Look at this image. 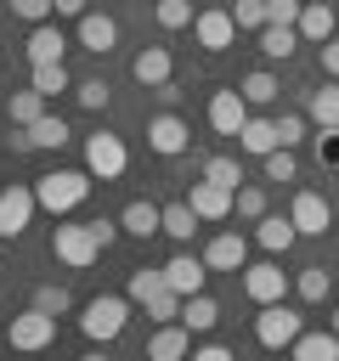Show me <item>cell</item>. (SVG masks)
<instances>
[{
    "instance_id": "cell-24",
    "label": "cell",
    "mask_w": 339,
    "mask_h": 361,
    "mask_svg": "<svg viewBox=\"0 0 339 361\" xmlns=\"http://www.w3.org/2000/svg\"><path fill=\"white\" fill-rule=\"evenodd\" d=\"M294 361H339V333H299L288 344Z\"/></svg>"
},
{
    "instance_id": "cell-28",
    "label": "cell",
    "mask_w": 339,
    "mask_h": 361,
    "mask_svg": "<svg viewBox=\"0 0 339 361\" xmlns=\"http://www.w3.org/2000/svg\"><path fill=\"white\" fill-rule=\"evenodd\" d=\"M294 45H299V28H282V23H266V28H260V51H266L271 62L294 56Z\"/></svg>"
},
{
    "instance_id": "cell-5",
    "label": "cell",
    "mask_w": 339,
    "mask_h": 361,
    "mask_svg": "<svg viewBox=\"0 0 339 361\" xmlns=\"http://www.w3.org/2000/svg\"><path fill=\"white\" fill-rule=\"evenodd\" d=\"M299 333H305V316H299V310H288L282 299L260 305V316H254V338H260L266 350H288Z\"/></svg>"
},
{
    "instance_id": "cell-48",
    "label": "cell",
    "mask_w": 339,
    "mask_h": 361,
    "mask_svg": "<svg viewBox=\"0 0 339 361\" xmlns=\"http://www.w3.org/2000/svg\"><path fill=\"white\" fill-rule=\"evenodd\" d=\"M322 73H328V79H339V34H333V39H322Z\"/></svg>"
},
{
    "instance_id": "cell-41",
    "label": "cell",
    "mask_w": 339,
    "mask_h": 361,
    "mask_svg": "<svg viewBox=\"0 0 339 361\" xmlns=\"http://www.w3.org/2000/svg\"><path fill=\"white\" fill-rule=\"evenodd\" d=\"M34 305H40V310H51V316H62L73 299H68V288H62V282H40V288H34Z\"/></svg>"
},
{
    "instance_id": "cell-49",
    "label": "cell",
    "mask_w": 339,
    "mask_h": 361,
    "mask_svg": "<svg viewBox=\"0 0 339 361\" xmlns=\"http://www.w3.org/2000/svg\"><path fill=\"white\" fill-rule=\"evenodd\" d=\"M90 226H96V237H102V248H113V237H119V231H124V226H119V220H90Z\"/></svg>"
},
{
    "instance_id": "cell-25",
    "label": "cell",
    "mask_w": 339,
    "mask_h": 361,
    "mask_svg": "<svg viewBox=\"0 0 339 361\" xmlns=\"http://www.w3.org/2000/svg\"><path fill=\"white\" fill-rule=\"evenodd\" d=\"M181 322H186L192 333H209V327L220 322V305H215L209 293H186V299H181Z\"/></svg>"
},
{
    "instance_id": "cell-30",
    "label": "cell",
    "mask_w": 339,
    "mask_h": 361,
    "mask_svg": "<svg viewBox=\"0 0 339 361\" xmlns=\"http://www.w3.org/2000/svg\"><path fill=\"white\" fill-rule=\"evenodd\" d=\"M328 282H333L328 265H305V271L294 276V293H299L305 305H322V299H328Z\"/></svg>"
},
{
    "instance_id": "cell-39",
    "label": "cell",
    "mask_w": 339,
    "mask_h": 361,
    "mask_svg": "<svg viewBox=\"0 0 339 361\" xmlns=\"http://www.w3.org/2000/svg\"><path fill=\"white\" fill-rule=\"evenodd\" d=\"M107 96H113V90H107V79H79V85H73V102H79V107H90V113H102V107H107Z\"/></svg>"
},
{
    "instance_id": "cell-4",
    "label": "cell",
    "mask_w": 339,
    "mask_h": 361,
    "mask_svg": "<svg viewBox=\"0 0 339 361\" xmlns=\"http://www.w3.org/2000/svg\"><path fill=\"white\" fill-rule=\"evenodd\" d=\"M85 169H90L96 180H119V175L130 169V147H124V135H113V130L85 135Z\"/></svg>"
},
{
    "instance_id": "cell-23",
    "label": "cell",
    "mask_w": 339,
    "mask_h": 361,
    "mask_svg": "<svg viewBox=\"0 0 339 361\" xmlns=\"http://www.w3.org/2000/svg\"><path fill=\"white\" fill-rule=\"evenodd\" d=\"M62 51H68V34H62L56 23H34V34H28V62H62Z\"/></svg>"
},
{
    "instance_id": "cell-33",
    "label": "cell",
    "mask_w": 339,
    "mask_h": 361,
    "mask_svg": "<svg viewBox=\"0 0 339 361\" xmlns=\"http://www.w3.org/2000/svg\"><path fill=\"white\" fill-rule=\"evenodd\" d=\"M40 113H45V96H40V90H34V85H28V90H17V96H11V124H23V130H28V124H34V118H40Z\"/></svg>"
},
{
    "instance_id": "cell-13",
    "label": "cell",
    "mask_w": 339,
    "mask_h": 361,
    "mask_svg": "<svg viewBox=\"0 0 339 361\" xmlns=\"http://www.w3.org/2000/svg\"><path fill=\"white\" fill-rule=\"evenodd\" d=\"M203 265L209 271H243L249 265V237L243 231H215L209 248H203Z\"/></svg>"
},
{
    "instance_id": "cell-32",
    "label": "cell",
    "mask_w": 339,
    "mask_h": 361,
    "mask_svg": "<svg viewBox=\"0 0 339 361\" xmlns=\"http://www.w3.org/2000/svg\"><path fill=\"white\" fill-rule=\"evenodd\" d=\"M305 113H311L316 124H339V79H333V85H322V90H311Z\"/></svg>"
},
{
    "instance_id": "cell-35",
    "label": "cell",
    "mask_w": 339,
    "mask_h": 361,
    "mask_svg": "<svg viewBox=\"0 0 339 361\" xmlns=\"http://www.w3.org/2000/svg\"><path fill=\"white\" fill-rule=\"evenodd\" d=\"M232 214H237V220H260V214H266V186H237Z\"/></svg>"
},
{
    "instance_id": "cell-12",
    "label": "cell",
    "mask_w": 339,
    "mask_h": 361,
    "mask_svg": "<svg viewBox=\"0 0 339 361\" xmlns=\"http://www.w3.org/2000/svg\"><path fill=\"white\" fill-rule=\"evenodd\" d=\"M232 197H237V186H220V180H192V192H186V203L198 209V220H226L232 214Z\"/></svg>"
},
{
    "instance_id": "cell-51",
    "label": "cell",
    "mask_w": 339,
    "mask_h": 361,
    "mask_svg": "<svg viewBox=\"0 0 339 361\" xmlns=\"http://www.w3.org/2000/svg\"><path fill=\"white\" fill-rule=\"evenodd\" d=\"M158 102H164V107H175V102H181V85H175V79H170V85H158Z\"/></svg>"
},
{
    "instance_id": "cell-34",
    "label": "cell",
    "mask_w": 339,
    "mask_h": 361,
    "mask_svg": "<svg viewBox=\"0 0 339 361\" xmlns=\"http://www.w3.org/2000/svg\"><path fill=\"white\" fill-rule=\"evenodd\" d=\"M203 175L220 180V186H237V180H243V164H237L232 152H215V158H203Z\"/></svg>"
},
{
    "instance_id": "cell-29",
    "label": "cell",
    "mask_w": 339,
    "mask_h": 361,
    "mask_svg": "<svg viewBox=\"0 0 339 361\" xmlns=\"http://www.w3.org/2000/svg\"><path fill=\"white\" fill-rule=\"evenodd\" d=\"M34 90H40V96H62V90H73L68 62H34Z\"/></svg>"
},
{
    "instance_id": "cell-18",
    "label": "cell",
    "mask_w": 339,
    "mask_h": 361,
    "mask_svg": "<svg viewBox=\"0 0 339 361\" xmlns=\"http://www.w3.org/2000/svg\"><path fill=\"white\" fill-rule=\"evenodd\" d=\"M181 355H192V327L186 322H164L147 338V361H181Z\"/></svg>"
},
{
    "instance_id": "cell-40",
    "label": "cell",
    "mask_w": 339,
    "mask_h": 361,
    "mask_svg": "<svg viewBox=\"0 0 339 361\" xmlns=\"http://www.w3.org/2000/svg\"><path fill=\"white\" fill-rule=\"evenodd\" d=\"M260 164H266V180H294V175H299V164H294V147H277V152H266Z\"/></svg>"
},
{
    "instance_id": "cell-31",
    "label": "cell",
    "mask_w": 339,
    "mask_h": 361,
    "mask_svg": "<svg viewBox=\"0 0 339 361\" xmlns=\"http://www.w3.org/2000/svg\"><path fill=\"white\" fill-rule=\"evenodd\" d=\"M17 130H23V124H17ZM28 141H34V147H62V141H68V124H62L56 113H40V118L28 124Z\"/></svg>"
},
{
    "instance_id": "cell-36",
    "label": "cell",
    "mask_w": 339,
    "mask_h": 361,
    "mask_svg": "<svg viewBox=\"0 0 339 361\" xmlns=\"http://www.w3.org/2000/svg\"><path fill=\"white\" fill-rule=\"evenodd\" d=\"M158 288H164V265H158V271H147V265H141V271H130V288H124V293H130L136 305H147Z\"/></svg>"
},
{
    "instance_id": "cell-3",
    "label": "cell",
    "mask_w": 339,
    "mask_h": 361,
    "mask_svg": "<svg viewBox=\"0 0 339 361\" xmlns=\"http://www.w3.org/2000/svg\"><path fill=\"white\" fill-rule=\"evenodd\" d=\"M51 254H56L62 265L85 271V265H96V259H102V237H96V226H90V220H79V226H56V231H51Z\"/></svg>"
},
{
    "instance_id": "cell-42",
    "label": "cell",
    "mask_w": 339,
    "mask_h": 361,
    "mask_svg": "<svg viewBox=\"0 0 339 361\" xmlns=\"http://www.w3.org/2000/svg\"><path fill=\"white\" fill-rule=\"evenodd\" d=\"M232 17H237V34L243 28H266V0H237Z\"/></svg>"
},
{
    "instance_id": "cell-26",
    "label": "cell",
    "mask_w": 339,
    "mask_h": 361,
    "mask_svg": "<svg viewBox=\"0 0 339 361\" xmlns=\"http://www.w3.org/2000/svg\"><path fill=\"white\" fill-rule=\"evenodd\" d=\"M237 90H243V102H249V107H271V102L282 96V85H277L266 68H260V73H243V79H237Z\"/></svg>"
},
{
    "instance_id": "cell-2",
    "label": "cell",
    "mask_w": 339,
    "mask_h": 361,
    "mask_svg": "<svg viewBox=\"0 0 339 361\" xmlns=\"http://www.w3.org/2000/svg\"><path fill=\"white\" fill-rule=\"evenodd\" d=\"M124 322H130V293L119 299V293H96L90 305H85V316H79V333L90 338V344H113L119 333H124Z\"/></svg>"
},
{
    "instance_id": "cell-43",
    "label": "cell",
    "mask_w": 339,
    "mask_h": 361,
    "mask_svg": "<svg viewBox=\"0 0 339 361\" xmlns=\"http://www.w3.org/2000/svg\"><path fill=\"white\" fill-rule=\"evenodd\" d=\"M277 141H282V147H299V141H305V118H299V113H277Z\"/></svg>"
},
{
    "instance_id": "cell-50",
    "label": "cell",
    "mask_w": 339,
    "mask_h": 361,
    "mask_svg": "<svg viewBox=\"0 0 339 361\" xmlns=\"http://www.w3.org/2000/svg\"><path fill=\"white\" fill-rule=\"evenodd\" d=\"M51 6H56V17H73V23H79V17H85V11H90V6H85V0H51Z\"/></svg>"
},
{
    "instance_id": "cell-9",
    "label": "cell",
    "mask_w": 339,
    "mask_h": 361,
    "mask_svg": "<svg viewBox=\"0 0 339 361\" xmlns=\"http://www.w3.org/2000/svg\"><path fill=\"white\" fill-rule=\"evenodd\" d=\"M192 34H198V45H203V51H226V45L237 39V17H232L226 6H209V11H198V17H192Z\"/></svg>"
},
{
    "instance_id": "cell-21",
    "label": "cell",
    "mask_w": 339,
    "mask_h": 361,
    "mask_svg": "<svg viewBox=\"0 0 339 361\" xmlns=\"http://www.w3.org/2000/svg\"><path fill=\"white\" fill-rule=\"evenodd\" d=\"M203 276H209V265L198 259V254H175L170 265H164V282L186 299V293H203Z\"/></svg>"
},
{
    "instance_id": "cell-19",
    "label": "cell",
    "mask_w": 339,
    "mask_h": 361,
    "mask_svg": "<svg viewBox=\"0 0 339 361\" xmlns=\"http://www.w3.org/2000/svg\"><path fill=\"white\" fill-rule=\"evenodd\" d=\"M79 45L96 51V56H107V51L119 45V23H113L107 11H85V17H79Z\"/></svg>"
},
{
    "instance_id": "cell-45",
    "label": "cell",
    "mask_w": 339,
    "mask_h": 361,
    "mask_svg": "<svg viewBox=\"0 0 339 361\" xmlns=\"http://www.w3.org/2000/svg\"><path fill=\"white\" fill-rule=\"evenodd\" d=\"M11 11H17L23 23H51L56 6H51V0H11Z\"/></svg>"
},
{
    "instance_id": "cell-17",
    "label": "cell",
    "mask_w": 339,
    "mask_h": 361,
    "mask_svg": "<svg viewBox=\"0 0 339 361\" xmlns=\"http://www.w3.org/2000/svg\"><path fill=\"white\" fill-rule=\"evenodd\" d=\"M254 243H260L266 254H288V248L299 243L294 214H260V220H254Z\"/></svg>"
},
{
    "instance_id": "cell-38",
    "label": "cell",
    "mask_w": 339,
    "mask_h": 361,
    "mask_svg": "<svg viewBox=\"0 0 339 361\" xmlns=\"http://www.w3.org/2000/svg\"><path fill=\"white\" fill-rule=\"evenodd\" d=\"M153 17H158V28H186L198 11H192V0H158Z\"/></svg>"
},
{
    "instance_id": "cell-14",
    "label": "cell",
    "mask_w": 339,
    "mask_h": 361,
    "mask_svg": "<svg viewBox=\"0 0 339 361\" xmlns=\"http://www.w3.org/2000/svg\"><path fill=\"white\" fill-rule=\"evenodd\" d=\"M294 28H299V39H305V45H322V39H333V34H339V11H333L328 0H305Z\"/></svg>"
},
{
    "instance_id": "cell-16",
    "label": "cell",
    "mask_w": 339,
    "mask_h": 361,
    "mask_svg": "<svg viewBox=\"0 0 339 361\" xmlns=\"http://www.w3.org/2000/svg\"><path fill=\"white\" fill-rule=\"evenodd\" d=\"M170 73H175V62H170V51H164V45H147V51H136V62H130V79H136L141 90L170 85Z\"/></svg>"
},
{
    "instance_id": "cell-7",
    "label": "cell",
    "mask_w": 339,
    "mask_h": 361,
    "mask_svg": "<svg viewBox=\"0 0 339 361\" xmlns=\"http://www.w3.org/2000/svg\"><path fill=\"white\" fill-rule=\"evenodd\" d=\"M147 147H153L158 158H181V152L192 147V130H186V118H175L170 107H164V113H153V118H147Z\"/></svg>"
},
{
    "instance_id": "cell-27",
    "label": "cell",
    "mask_w": 339,
    "mask_h": 361,
    "mask_svg": "<svg viewBox=\"0 0 339 361\" xmlns=\"http://www.w3.org/2000/svg\"><path fill=\"white\" fill-rule=\"evenodd\" d=\"M192 231H198V209L181 197V203H164V237H175V243H192Z\"/></svg>"
},
{
    "instance_id": "cell-46",
    "label": "cell",
    "mask_w": 339,
    "mask_h": 361,
    "mask_svg": "<svg viewBox=\"0 0 339 361\" xmlns=\"http://www.w3.org/2000/svg\"><path fill=\"white\" fill-rule=\"evenodd\" d=\"M316 158H322V164H339V124H322V135H316Z\"/></svg>"
},
{
    "instance_id": "cell-20",
    "label": "cell",
    "mask_w": 339,
    "mask_h": 361,
    "mask_svg": "<svg viewBox=\"0 0 339 361\" xmlns=\"http://www.w3.org/2000/svg\"><path fill=\"white\" fill-rule=\"evenodd\" d=\"M237 147L249 152V158H266V152H277L282 141H277V118H260V113H249L243 118V130H237Z\"/></svg>"
},
{
    "instance_id": "cell-37",
    "label": "cell",
    "mask_w": 339,
    "mask_h": 361,
    "mask_svg": "<svg viewBox=\"0 0 339 361\" xmlns=\"http://www.w3.org/2000/svg\"><path fill=\"white\" fill-rule=\"evenodd\" d=\"M147 316H153V322H181V293L164 282V288L147 299Z\"/></svg>"
},
{
    "instance_id": "cell-44",
    "label": "cell",
    "mask_w": 339,
    "mask_h": 361,
    "mask_svg": "<svg viewBox=\"0 0 339 361\" xmlns=\"http://www.w3.org/2000/svg\"><path fill=\"white\" fill-rule=\"evenodd\" d=\"M299 6H305V0H266V23L294 28V23H299Z\"/></svg>"
},
{
    "instance_id": "cell-6",
    "label": "cell",
    "mask_w": 339,
    "mask_h": 361,
    "mask_svg": "<svg viewBox=\"0 0 339 361\" xmlns=\"http://www.w3.org/2000/svg\"><path fill=\"white\" fill-rule=\"evenodd\" d=\"M6 338H11V350H45V344L56 338V316H51V310H40V305H28L23 316H11Z\"/></svg>"
},
{
    "instance_id": "cell-11",
    "label": "cell",
    "mask_w": 339,
    "mask_h": 361,
    "mask_svg": "<svg viewBox=\"0 0 339 361\" xmlns=\"http://www.w3.org/2000/svg\"><path fill=\"white\" fill-rule=\"evenodd\" d=\"M243 118H249V102H243V90H237V85H226V90H215V96H209V124H215V135H237V130H243Z\"/></svg>"
},
{
    "instance_id": "cell-1",
    "label": "cell",
    "mask_w": 339,
    "mask_h": 361,
    "mask_svg": "<svg viewBox=\"0 0 339 361\" xmlns=\"http://www.w3.org/2000/svg\"><path fill=\"white\" fill-rule=\"evenodd\" d=\"M90 169H51V175H40L34 180V197H40V209H51V214H68V209H79L85 197H90Z\"/></svg>"
},
{
    "instance_id": "cell-10",
    "label": "cell",
    "mask_w": 339,
    "mask_h": 361,
    "mask_svg": "<svg viewBox=\"0 0 339 361\" xmlns=\"http://www.w3.org/2000/svg\"><path fill=\"white\" fill-rule=\"evenodd\" d=\"M34 209H40L34 186H6L0 192V237H23V226L34 220Z\"/></svg>"
},
{
    "instance_id": "cell-15",
    "label": "cell",
    "mask_w": 339,
    "mask_h": 361,
    "mask_svg": "<svg viewBox=\"0 0 339 361\" xmlns=\"http://www.w3.org/2000/svg\"><path fill=\"white\" fill-rule=\"evenodd\" d=\"M288 214H294V226H299V237H322V231L333 226V214H328V197H322V192H294V203H288Z\"/></svg>"
},
{
    "instance_id": "cell-47",
    "label": "cell",
    "mask_w": 339,
    "mask_h": 361,
    "mask_svg": "<svg viewBox=\"0 0 339 361\" xmlns=\"http://www.w3.org/2000/svg\"><path fill=\"white\" fill-rule=\"evenodd\" d=\"M192 361H232V344H220V338H203V344H192Z\"/></svg>"
},
{
    "instance_id": "cell-52",
    "label": "cell",
    "mask_w": 339,
    "mask_h": 361,
    "mask_svg": "<svg viewBox=\"0 0 339 361\" xmlns=\"http://www.w3.org/2000/svg\"><path fill=\"white\" fill-rule=\"evenodd\" d=\"M333 333H339V305H333Z\"/></svg>"
},
{
    "instance_id": "cell-8",
    "label": "cell",
    "mask_w": 339,
    "mask_h": 361,
    "mask_svg": "<svg viewBox=\"0 0 339 361\" xmlns=\"http://www.w3.org/2000/svg\"><path fill=\"white\" fill-rule=\"evenodd\" d=\"M243 293L254 305H271V299H288V271L277 259H260V265H243Z\"/></svg>"
},
{
    "instance_id": "cell-22",
    "label": "cell",
    "mask_w": 339,
    "mask_h": 361,
    "mask_svg": "<svg viewBox=\"0 0 339 361\" xmlns=\"http://www.w3.org/2000/svg\"><path fill=\"white\" fill-rule=\"evenodd\" d=\"M119 226H124V237H153V231H164V209L147 203V197H136V203H124Z\"/></svg>"
}]
</instances>
